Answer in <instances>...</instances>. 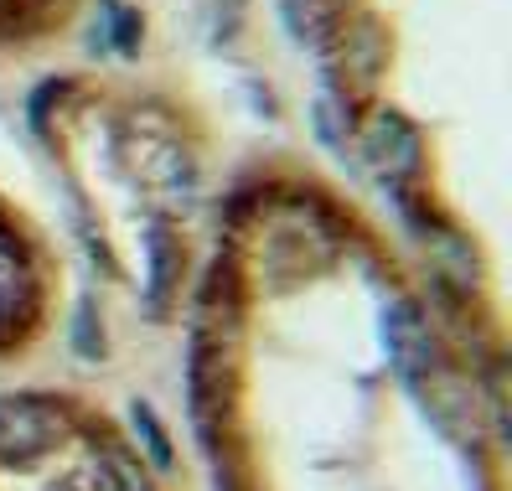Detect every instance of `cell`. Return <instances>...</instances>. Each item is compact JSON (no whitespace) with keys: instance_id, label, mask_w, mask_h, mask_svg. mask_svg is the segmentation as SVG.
Returning a JSON list of instances; mask_svg holds the SVG:
<instances>
[{"instance_id":"1","label":"cell","mask_w":512,"mask_h":491,"mask_svg":"<svg viewBox=\"0 0 512 491\" xmlns=\"http://www.w3.org/2000/svg\"><path fill=\"white\" fill-rule=\"evenodd\" d=\"M176 331L207 491H512L507 352L316 176L223 197Z\"/></svg>"},{"instance_id":"3","label":"cell","mask_w":512,"mask_h":491,"mask_svg":"<svg viewBox=\"0 0 512 491\" xmlns=\"http://www.w3.org/2000/svg\"><path fill=\"white\" fill-rule=\"evenodd\" d=\"M63 264L47 233L0 197V378L26 373L63 321Z\"/></svg>"},{"instance_id":"2","label":"cell","mask_w":512,"mask_h":491,"mask_svg":"<svg viewBox=\"0 0 512 491\" xmlns=\"http://www.w3.org/2000/svg\"><path fill=\"white\" fill-rule=\"evenodd\" d=\"M0 491H176L166 466L99 388L0 378Z\"/></svg>"}]
</instances>
